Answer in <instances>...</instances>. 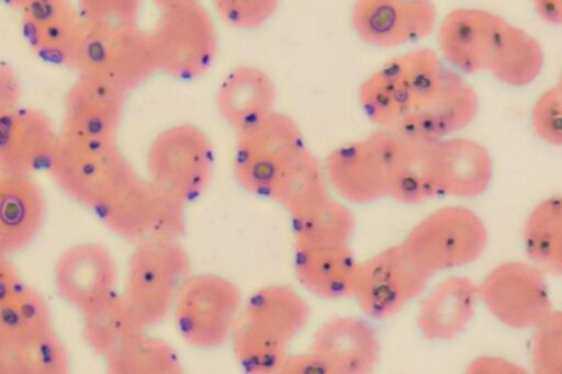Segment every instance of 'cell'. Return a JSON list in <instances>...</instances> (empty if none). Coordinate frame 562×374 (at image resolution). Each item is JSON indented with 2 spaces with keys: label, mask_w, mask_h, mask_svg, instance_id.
Listing matches in <instances>:
<instances>
[{
  "label": "cell",
  "mask_w": 562,
  "mask_h": 374,
  "mask_svg": "<svg viewBox=\"0 0 562 374\" xmlns=\"http://www.w3.org/2000/svg\"><path fill=\"white\" fill-rule=\"evenodd\" d=\"M438 39L443 56L460 70H486L506 84H528L543 66L536 38L485 10H453L441 22Z\"/></svg>",
  "instance_id": "obj_1"
},
{
  "label": "cell",
  "mask_w": 562,
  "mask_h": 374,
  "mask_svg": "<svg viewBox=\"0 0 562 374\" xmlns=\"http://www.w3.org/2000/svg\"><path fill=\"white\" fill-rule=\"evenodd\" d=\"M191 274L189 254L178 240L138 243L126 265L122 296L148 330L171 315L177 295Z\"/></svg>",
  "instance_id": "obj_2"
},
{
  "label": "cell",
  "mask_w": 562,
  "mask_h": 374,
  "mask_svg": "<svg viewBox=\"0 0 562 374\" xmlns=\"http://www.w3.org/2000/svg\"><path fill=\"white\" fill-rule=\"evenodd\" d=\"M47 170L68 197L94 212L138 175L115 141L91 146L58 138Z\"/></svg>",
  "instance_id": "obj_3"
},
{
  "label": "cell",
  "mask_w": 562,
  "mask_h": 374,
  "mask_svg": "<svg viewBox=\"0 0 562 374\" xmlns=\"http://www.w3.org/2000/svg\"><path fill=\"white\" fill-rule=\"evenodd\" d=\"M477 109L474 89L440 65L422 83L398 118L385 129L409 141L432 144L469 125Z\"/></svg>",
  "instance_id": "obj_4"
},
{
  "label": "cell",
  "mask_w": 562,
  "mask_h": 374,
  "mask_svg": "<svg viewBox=\"0 0 562 374\" xmlns=\"http://www.w3.org/2000/svg\"><path fill=\"white\" fill-rule=\"evenodd\" d=\"M150 34L157 69L177 77L195 78L212 65L217 49L211 15L194 1H162Z\"/></svg>",
  "instance_id": "obj_5"
},
{
  "label": "cell",
  "mask_w": 562,
  "mask_h": 374,
  "mask_svg": "<svg viewBox=\"0 0 562 374\" xmlns=\"http://www.w3.org/2000/svg\"><path fill=\"white\" fill-rule=\"evenodd\" d=\"M243 303L240 290L231 280L217 274H191L178 293L171 314L188 344L210 350L231 338Z\"/></svg>",
  "instance_id": "obj_6"
},
{
  "label": "cell",
  "mask_w": 562,
  "mask_h": 374,
  "mask_svg": "<svg viewBox=\"0 0 562 374\" xmlns=\"http://www.w3.org/2000/svg\"><path fill=\"white\" fill-rule=\"evenodd\" d=\"M487 233L481 217L463 206L431 212L401 243L426 271L435 274L471 263L485 249Z\"/></svg>",
  "instance_id": "obj_7"
},
{
  "label": "cell",
  "mask_w": 562,
  "mask_h": 374,
  "mask_svg": "<svg viewBox=\"0 0 562 374\" xmlns=\"http://www.w3.org/2000/svg\"><path fill=\"white\" fill-rule=\"evenodd\" d=\"M64 63L79 76L104 81L124 93L158 70L150 34L138 29L105 35L83 25Z\"/></svg>",
  "instance_id": "obj_8"
},
{
  "label": "cell",
  "mask_w": 562,
  "mask_h": 374,
  "mask_svg": "<svg viewBox=\"0 0 562 374\" xmlns=\"http://www.w3.org/2000/svg\"><path fill=\"white\" fill-rule=\"evenodd\" d=\"M212 166L213 150L207 136L190 124L165 129L147 152L148 180L183 205L205 190Z\"/></svg>",
  "instance_id": "obj_9"
},
{
  "label": "cell",
  "mask_w": 562,
  "mask_h": 374,
  "mask_svg": "<svg viewBox=\"0 0 562 374\" xmlns=\"http://www.w3.org/2000/svg\"><path fill=\"white\" fill-rule=\"evenodd\" d=\"M303 149L296 124L271 111L238 131L233 159L235 179L250 193L270 195L280 170Z\"/></svg>",
  "instance_id": "obj_10"
},
{
  "label": "cell",
  "mask_w": 562,
  "mask_h": 374,
  "mask_svg": "<svg viewBox=\"0 0 562 374\" xmlns=\"http://www.w3.org/2000/svg\"><path fill=\"white\" fill-rule=\"evenodd\" d=\"M404 139L379 129L360 141L342 145L326 160L327 177L336 191L353 203L387 196L395 161Z\"/></svg>",
  "instance_id": "obj_11"
},
{
  "label": "cell",
  "mask_w": 562,
  "mask_h": 374,
  "mask_svg": "<svg viewBox=\"0 0 562 374\" xmlns=\"http://www.w3.org/2000/svg\"><path fill=\"white\" fill-rule=\"evenodd\" d=\"M95 213L112 233L136 245L178 240L186 225L184 205L138 175Z\"/></svg>",
  "instance_id": "obj_12"
},
{
  "label": "cell",
  "mask_w": 562,
  "mask_h": 374,
  "mask_svg": "<svg viewBox=\"0 0 562 374\" xmlns=\"http://www.w3.org/2000/svg\"><path fill=\"white\" fill-rule=\"evenodd\" d=\"M431 276L400 243L358 263L351 297L368 317L385 319L420 295Z\"/></svg>",
  "instance_id": "obj_13"
},
{
  "label": "cell",
  "mask_w": 562,
  "mask_h": 374,
  "mask_svg": "<svg viewBox=\"0 0 562 374\" xmlns=\"http://www.w3.org/2000/svg\"><path fill=\"white\" fill-rule=\"evenodd\" d=\"M479 298L502 324L536 328L553 310L546 274L531 263L509 261L477 284Z\"/></svg>",
  "instance_id": "obj_14"
},
{
  "label": "cell",
  "mask_w": 562,
  "mask_h": 374,
  "mask_svg": "<svg viewBox=\"0 0 562 374\" xmlns=\"http://www.w3.org/2000/svg\"><path fill=\"white\" fill-rule=\"evenodd\" d=\"M440 65L437 54L429 48H416L387 61L360 88L359 100L367 116L389 128Z\"/></svg>",
  "instance_id": "obj_15"
},
{
  "label": "cell",
  "mask_w": 562,
  "mask_h": 374,
  "mask_svg": "<svg viewBox=\"0 0 562 374\" xmlns=\"http://www.w3.org/2000/svg\"><path fill=\"white\" fill-rule=\"evenodd\" d=\"M124 94L104 81L78 76L64 99L59 140L91 146L115 141Z\"/></svg>",
  "instance_id": "obj_16"
},
{
  "label": "cell",
  "mask_w": 562,
  "mask_h": 374,
  "mask_svg": "<svg viewBox=\"0 0 562 374\" xmlns=\"http://www.w3.org/2000/svg\"><path fill=\"white\" fill-rule=\"evenodd\" d=\"M117 265L102 243L83 241L67 248L54 267L59 297L83 314L116 294Z\"/></svg>",
  "instance_id": "obj_17"
},
{
  "label": "cell",
  "mask_w": 562,
  "mask_h": 374,
  "mask_svg": "<svg viewBox=\"0 0 562 374\" xmlns=\"http://www.w3.org/2000/svg\"><path fill=\"white\" fill-rule=\"evenodd\" d=\"M59 131L41 110L15 105L0 112V173L31 175L47 168Z\"/></svg>",
  "instance_id": "obj_18"
},
{
  "label": "cell",
  "mask_w": 562,
  "mask_h": 374,
  "mask_svg": "<svg viewBox=\"0 0 562 374\" xmlns=\"http://www.w3.org/2000/svg\"><path fill=\"white\" fill-rule=\"evenodd\" d=\"M436 8L425 0H361L352 8L359 37L376 47H396L429 35Z\"/></svg>",
  "instance_id": "obj_19"
},
{
  "label": "cell",
  "mask_w": 562,
  "mask_h": 374,
  "mask_svg": "<svg viewBox=\"0 0 562 374\" xmlns=\"http://www.w3.org/2000/svg\"><path fill=\"white\" fill-rule=\"evenodd\" d=\"M426 162L438 193L474 197L487 189L492 179L491 156L472 139L449 138L429 144Z\"/></svg>",
  "instance_id": "obj_20"
},
{
  "label": "cell",
  "mask_w": 562,
  "mask_h": 374,
  "mask_svg": "<svg viewBox=\"0 0 562 374\" xmlns=\"http://www.w3.org/2000/svg\"><path fill=\"white\" fill-rule=\"evenodd\" d=\"M310 351L335 374H370L380 342L373 329L355 317H335L315 331Z\"/></svg>",
  "instance_id": "obj_21"
},
{
  "label": "cell",
  "mask_w": 562,
  "mask_h": 374,
  "mask_svg": "<svg viewBox=\"0 0 562 374\" xmlns=\"http://www.w3.org/2000/svg\"><path fill=\"white\" fill-rule=\"evenodd\" d=\"M45 197L31 175L0 173V253L26 248L45 218Z\"/></svg>",
  "instance_id": "obj_22"
},
{
  "label": "cell",
  "mask_w": 562,
  "mask_h": 374,
  "mask_svg": "<svg viewBox=\"0 0 562 374\" xmlns=\"http://www.w3.org/2000/svg\"><path fill=\"white\" fill-rule=\"evenodd\" d=\"M479 302L477 284L471 279L448 276L423 298L417 311L418 329L428 340H450L468 327Z\"/></svg>",
  "instance_id": "obj_23"
},
{
  "label": "cell",
  "mask_w": 562,
  "mask_h": 374,
  "mask_svg": "<svg viewBox=\"0 0 562 374\" xmlns=\"http://www.w3.org/2000/svg\"><path fill=\"white\" fill-rule=\"evenodd\" d=\"M14 3L30 44L38 53L64 61L83 27L78 10L65 0H19Z\"/></svg>",
  "instance_id": "obj_24"
},
{
  "label": "cell",
  "mask_w": 562,
  "mask_h": 374,
  "mask_svg": "<svg viewBox=\"0 0 562 374\" xmlns=\"http://www.w3.org/2000/svg\"><path fill=\"white\" fill-rule=\"evenodd\" d=\"M357 265L349 246H295L293 268L299 282L324 299L351 297Z\"/></svg>",
  "instance_id": "obj_25"
},
{
  "label": "cell",
  "mask_w": 562,
  "mask_h": 374,
  "mask_svg": "<svg viewBox=\"0 0 562 374\" xmlns=\"http://www.w3.org/2000/svg\"><path fill=\"white\" fill-rule=\"evenodd\" d=\"M310 315L308 304L294 288L270 284L244 299L239 318L290 344L304 329Z\"/></svg>",
  "instance_id": "obj_26"
},
{
  "label": "cell",
  "mask_w": 562,
  "mask_h": 374,
  "mask_svg": "<svg viewBox=\"0 0 562 374\" xmlns=\"http://www.w3.org/2000/svg\"><path fill=\"white\" fill-rule=\"evenodd\" d=\"M274 97L273 82L263 70L240 66L222 81L216 104L223 118L238 132L273 111Z\"/></svg>",
  "instance_id": "obj_27"
},
{
  "label": "cell",
  "mask_w": 562,
  "mask_h": 374,
  "mask_svg": "<svg viewBox=\"0 0 562 374\" xmlns=\"http://www.w3.org/2000/svg\"><path fill=\"white\" fill-rule=\"evenodd\" d=\"M81 316L85 342L103 359L137 333L148 331L140 326L122 294L117 293Z\"/></svg>",
  "instance_id": "obj_28"
},
{
  "label": "cell",
  "mask_w": 562,
  "mask_h": 374,
  "mask_svg": "<svg viewBox=\"0 0 562 374\" xmlns=\"http://www.w3.org/2000/svg\"><path fill=\"white\" fill-rule=\"evenodd\" d=\"M524 242L532 265L544 274L562 272V202L552 195L540 202L529 214Z\"/></svg>",
  "instance_id": "obj_29"
},
{
  "label": "cell",
  "mask_w": 562,
  "mask_h": 374,
  "mask_svg": "<svg viewBox=\"0 0 562 374\" xmlns=\"http://www.w3.org/2000/svg\"><path fill=\"white\" fill-rule=\"evenodd\" d=\"M295 246H349L355 217L349 208L329 196L292 215Z\"/></svg>",
  "instance_id": "obj_30"
},
{
  "label": "cell",
  "mask_w": 562,
  "mask_h": 374,
  "mask_svg": "<svg viewBox=\"0 0 562 374\" xmlns=\"http://www.w3.org/2000/svg\"><path fill=\"white\" fill-rule=\"evenodd\" d=\"M294 215L328 196L323 168L306 148L280 170L270 195Z\"/></svg>",
  "instance_id": "obj_31"
},
{
  "label": "cell",
  "mask_w": 562,
  "mask_h": 374,
  "mask_svg": "<svg viewBox=\"0 0 562 374\" xmlns=\"http://www.w3.org/2000/svg\"><path fill=\"white\" fill-rule=\"evenodd\" d=\"M104 360L106 374H184L175 348L148 331L137 333Z\"/></svg>",
  "instance_id": "obj_32"
},
{
  "label": "cell",
  "mask_w": 562,
  "mask_h": 374,
  "mask_svg": "<svg viewBox=\"0 0 562 374\" xmlns=\"http://www.w3.org/2000/svg\"><path fill=\"white\" fill-rule=\"evenodd\" d=\"M0 374H70L67 348L55 330L0 344Z\"/></svg>",
  "instance_id": "obj_33"
},
{
  "label": "cell",
  "mask_w": 562,
  "mask_h": 374,
  "mask_svg": "<svg viewBox=\"0 0 562 374\" xmlns=\"http://www.w3.org/2000/svg\"><path fill=\"white\" fill-rule=\"evenodd\" d=\"M54 330L49 306L35 288L23 284L0 303V344H10Z\"/></svg>",
  "instance_id": "obj_34"
},
{
  "label": "cell",
  "mask_w": 562,
  "mask_h": 374,
  "mask_svg": "<svg viewBox=\"0 0 562 374\" xmlns=\"http://www.w3.org/2000/svg\"><path fill=\"white\" fill-rule=\"evenodd\" d=\"M229 340L244 374H278L291 354L290 344L238 318Z\"/></svg>",
  "instance_id": "obj_35"
},
{
  "label": "cell",
  "mask_w": 562,
  "mask_h": 374,
  "mask_svg": "<svg viewBox=\"0 0 562 374\" xmlns=\"http://www.w3.org/2000/svg\"><path fill=\"white\" fill-rule=\"evenodd\" d=\"M428 145L405 139L393 169L387 196L404 204H418L438 194L427 169Z\"/></svg>",
  "instance_id": "obj_36"
},
{
  "label": "cell",
  "mask_w": 562,
  "mask_h": 374,
  "mask_svg": "<svg viewBox=\"0 0 562 374\" xmlns=\"http://www.w3.org/2000/svg\"><path fill=\"white\" fill-rule=\"evenodd\" d=\"M78 12L87 29L120 35L137 30L139 3L135 0H81Z\"/></svg>",
  "instance_id": "obj_37"
},
{
  "label": "cell",
  "mask_w": 562,
  "mask_h": 374,
  "mask_svg": "<svg viewBox=\"0 0 562 374\" xmlns=\"http://www.w3.org/2000/svg\"><path fill=\"white\" fill-rule=\"evenodd\" d=\"M535 329L533 374H562V315L552 310Z\"/></svg>",
  "instance_id": "obj_38"
},
{
  "label": "cell",
  "mask_w": 562,
  "mask_h": 374,
  "mask_svg": "<svg viewBox=\"0 0 562 374\" xmlns=\"http://www.w3.org/2000/svg\"><path fill=\"white\" fill-rule=\"evenodd\" d=\"M561 84L544 91L533 104L531 123L537 135L553 146L562 144Z\"/></svg>",
  "instance_id": "obj_39"
},
{
  "label": "cell",
  "mask_w": 562,
  "mask_h": 374,
  "mask_svg": "<svg viewBox=\"0 0 562 374\" xmlns=\"http://www.w3.org/2000/svg\"><path fill=\"white\" fill-rule=\"evenodd\" d=\"M215 9L223 21L239 29H252L267 21L277 2L271 0H220Z\"/></svg>",
  "instance_id": "obj_40"
},
{
  "label": "cell",
  "mask_w": 562,
  "mask_h": 374,
  "mask_svg": "<svg viewBox=\"0 0 562 374\" xmlns=\"http://www.w3.org/2000/svg\"><path fill=\"white\" fill-rule=\"evenodd\" d=\"M464 374H529V372L507 359L482 355L468 364Z\"/></svg>",
  "instance_id": "obj_41"
},
{
  "label": "cell",
  "mask_w": 562,
  "mask_h": 374,
  "mask_svg": "<svg viewBox=\"0 0 562 374\" xmlns=\"http://www.w3.org/2000/svg\"><path fill=\"white\" fill-rule=\"evenodd\" d=\"M22 86L16 70L0 60V112L19 104Z\"/></svg>",
  "instance_id": "obj_42"
},
{
  "label": "cell",
  "mask_w": 562,
  "mask_h": 374,
  "mask_svg": "<svg viewBox=\"0 0 562 374\" xmlns=\"http://www.w3.org/2000/svg\"><path fill=\"white\" fill-rule=\"evenodd\" d=\"M278 374H335L311 351L290 354Z\"/></svg>",
  "instance_id": "obj_43"
},
{
  "label": "cell",
  "mask_w": 562,
  "mask_h": 374,
  "mask_svg": "<svg viewBox=\"0 0 562 374\" xmlns=\"http://www.w3.org/2000/svg\"><path fill=\"white\" fill-rule=\"evenodd\" d=\"M24 284L18 269L8 256L0 253V303Z\"/></svg>",
  "instance_id": "obj_44"
},
{
  "label": "cell",
  "mask_w": 562,
  "mask_h": 374,
  "mask_svg": "<svg viewBox=\"0 0 562 374\" xmlns=\"http://www.w3.org/2000/svg\"><path fill=\"white\" fill-rule=\"evenodd\" d=\"M535 8L538 14L550 23L560 24L562 20L561 1H537Z\"/></svg>",
  "instance_id": "obj_45"
}]
</instances>
